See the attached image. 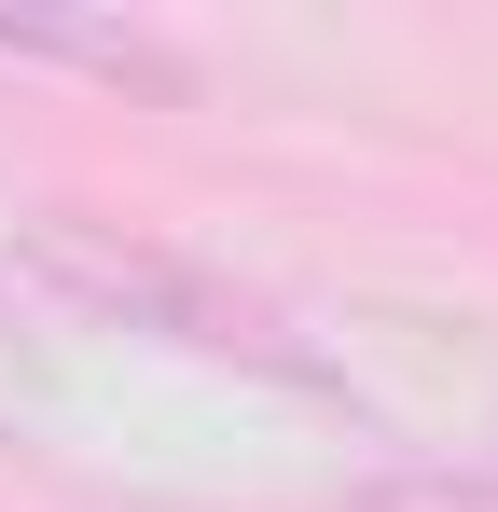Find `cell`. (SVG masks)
<instances>
[{"label":"cell","mask_w":498,"mask_h":512,"mask_svg":"<svg viewBox=\"0 0 498 512\" xmlns=\"http://www.w3.org/2000/svg\"><path fill=\"white\" fill-rule=\"evenodd\" d=\"M0 56H70V70H111V84H166L180 97V56H153L139 28H83V14H0Z\"/></svg>","instance_id":"obj_2"},{"label":"cell","mask_w":498,"mask_h":512,"mask_svg":"<svg viewBox=\"0 0 498 512\" xmlns=\"http://www.w3.org/2000/svg\"><path fill=\"white\" fill-rule=\"evenodd\" d=\"M14 263L42 277V291H70L83 319H125V333H166L194 346V360H249V374H277V388H332L319 346H291V319L236 291L222 263L166 250V236H125V222H83V208H42V222H14Z\"/></svg>","instance_id":"obj_1"},{"label":"cell","mask_w":498,"mask_h":512,"mask_svg":"<svg viewBox=\"0 0 498 512\" xmlns=\"http://www.w3.org/2000/svg\"><path fill=\"white\" fill-rule=\"evenodd\" d=\"M28 402H42V346L0 319V416H28Z\"/></svg>","instance_id":"obj_4"},{"label":"cell","mask_w":498,"mask_h":512,"mask_svg":"<svg viewBox=\"0 0 498 512\" xmlns=\"http://www.w3.org/2000/svg\"><path fill=\"white\" fill-rule=\"evenodd\" d=\"M360 512H498V485H374Z\"/></svg>","instance_id":"obj_3"}]
</instances>
